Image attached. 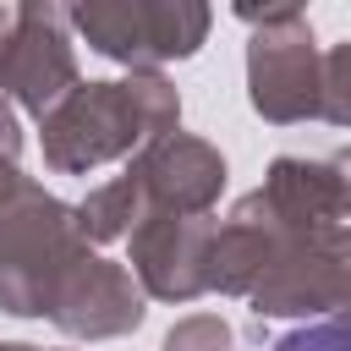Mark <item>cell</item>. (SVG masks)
<instances>
[{"label":"cell","instance_id":"6da1fadb","mask_svg":"<svg viewBox=\"0 0 351 351\" xmlns=\"http://www.w3.org/2000/svg\"><path fill=\"white\" fill-rule=\"evenodd\" d=\"M274 351H351V324L329 318V324H307V329H291Z\"/></svg>","mask_w":351,"mask_h":351}]
</instances>
